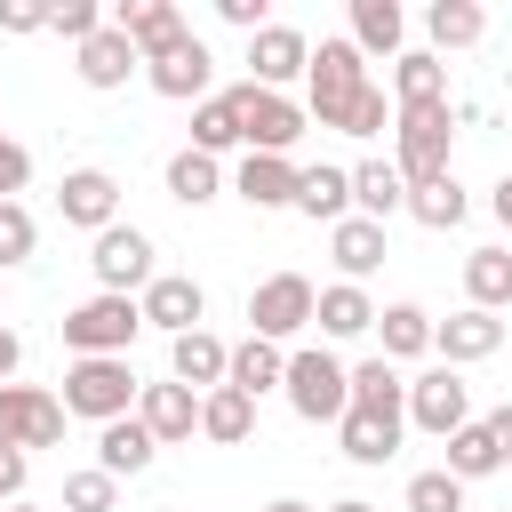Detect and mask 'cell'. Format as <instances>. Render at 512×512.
I'll return each mask as SVG.
<instances>
[{
  "instance_id": "7c38bea8",
  "label": "cell",
  "mask_w": 512,
  "mask_h": 512,
  "mask_svg": "<svg viewBox=\"0 0 512 512\" xmlns=\"http://www.w3.org/2000/svg\"><path fill=\"white\" fill-rule=\"evenodd\" d=\"M144 80H152V88H160L168 104H192V96L208 104V80H216V56H208V40H200V32H184V40L168 48V56H152V64H144Z\"/></svg>"
},
{
  "instance_id": "5b68a950",
  "label": "cell",
  "mask_w": 512,
  "mask_h": 512,
  "mask_svg": "<svg viewBox=\"0 0 512 512\" xmlns=\"http://www.w3.org/2000/svg\"><path fill=\"white\" fill-rule=\"evenodd\" d=\"M392 136H400V184H432V176H448V104H400L392 112Z\"/></svg>"
},
{
  "instance_id": "7a4b0ae2",
  "label": "cell",
  "mask_w": 512,
  "mask_h": 512,
  "mask_svg": "<svg viewBox=\"0 0 512 512\" xmlns=\"http://www.w3.org/2000/svg\"><path fill=\"white\" fill-rule=\"evenodd\" d=\"M280 392H288V408H296L304 424H336V416L352 408V368H344L336 352H320V344H296Z\"/></svg>"
},
{
  "instance_id": "8fae6325",
  "label": "cell",
  "mask_w": 512,
  "mask_h": 512,
  "mask_svg": "<svg viewBox=\"0 0 512 512\" xmlns=\"http://www.w3.org/2000/svg\"><path fill=\"white\" fill-rule=\"evenodd\" d=\"M304 64H312V40H304L296 24L248 32V80H256V88H280V96H288V80H304Z\"/></svg>"
},
{
  "instance_id": "44dd1931",
  "label": "cell",
  "mask_w": 512,
  "mask_h": 512,
  "mask_svg": "<svg viewBox=\"0 0 512 512\" xmlns=\"http://www.w3.org/2000/svg\"><path fill=\"white\" fill-rule=\"evenodd\" d=\"M232 192H240L248 208H296V160H280V152H248V160L232 168Z\"/></svg>"
},
{
  "instance_id": "ee69618b",
  "label": "cell",
  "mask_w": 512,
  "mask_h": 512,
  "mask_svg": "<svg viewBox=\"0 0 512 512\" xmlns=\"http://www.w3.org/2000/svg\"><path fill=\"white\" fill-rule=\"evenodd\" d=\"M0 32H48V0H0Z\"/></svg>"
},
{
  "instance_id": "ab89813d",
  "label": "cell",
  "mask_w": 512,
  "mask_h": 512,
  "mask_svg": "<svg viewBox=\"0 0 512 512\" xmlns=\"http://www.w3.org/2000/svg\"><path fill=\"white\" fill-rule=\"evenodd\" d=\"M32 248H40V224H32V208H24V200H0V272H8V264H24Z\"/></svg>"
},
{
  "instance_id": "ac0fdd59",
  "label": "cell",
  "mask_w": 512,
  "mask_h": 512,
  "mask_svg": "<svg viewBox=\"0 0 512 512\" xmlns=\"http://www.w3.org/2000/svg\"><path fill=\"white\" fill-rule=\"evenodd\" d=\"M56 208H64V224L104 232V224H120V184H112L104 168H72V176H64V192H56Z\"/></svg>"
},
{
  "instance_id": "9c48e42d",
  "label": "cell",
  "mask_w": 512,
  "mask_h": 512,
  "mask_svg": "<svg viewBox=\"0 0 512 512\" xmlns=\"http://www.w3.org/2000/svg\"><path fill=\"white\" fill-rule=\"evenodd\" d=\"M88 272L104 296H128V288H152V232L136 224H104L96 248H88Z\"/></svg>"
},
{
  "instance_id": "7dc6e473",
  "label": "cell",
  "mask_w": 512,
  "mask_h": 512,
  "mask_svg": "<svg viewBox=\"0 0 512 512\" xmlns=\"http://www.w3.org/2000/svg\"><path fill=\"white\" fill-rule=\"evenodd\" d=\"M216 16L240 24V32H264V0H216Z\"/></svg>"
},
{
  "instance_id": "83f0119b",
  "label": "cell",
  "mask_w": 512,
  "mask_h": 512,
  "mask_svg": "<svg viewBox=\"0 0 512 512\" xmlns=\"http://www.w3.org/2000/svg\"><path fill=\"white\" fill-rule=\"evenodd\" d=\"M280 376H288V352H280V344H264V336L232 344V360H224V384H232V392H248V400H256V392H272Z\"/></svg>"
},
{
  "instance_id": "603a6c76",
  "label": "cell",
  "mask_w": 512,
  "mask_h": 512,
  "mask_svg": "<svg viewBox=\"0 0 512 512\" xmlns=\"http://www.w3.org/2000/svg\"><path fill=\"white\" fill-rule=\"evenodd\" d=\"M296 208L312 216V224H344L352 216V168H296Z\"/></svg>"
},
{
  "instance_id": "7402d4cb",
  "label": "cell",
  "mask_w": 512,
  "mask_h": 512,
  "mask_svg": "<svg viewBox=\"0 0 512 512\" xmlns=\"http://www.w3.org/2000/svg\"><path fill=\"white\" fill-rule=\"evenodd\" d=\"M152 456H160V448H152V432H144L136 416H112V424H96V472H112V480H136Z\"/></svg>"
},
{
  "instance_id": "6da1fadb",
  "label": "cell",
  "mask_w": 512,
  "mask_h": 512,
  "mask_svg": "<svg viewBox=\"0 0 512 512\" xmlns=\"http://www.w3.org/2000/svg\"><path fill=\"white\" fill-rule=\"evenodd\" d=\"M304 80H312V104H304V120H320V128H352V112H360V96H368V64H360V48L352 40H320L312 48V64H304Z\"/></svg>"
},
{
  "instance_id": "f5cc1de1",
  "label": "cell",
  "mask_w": 512,
  "mask_h": 512,
  "mask_svg": "<svg viewBox=\"0 0 512 512\" xmlns=\"http://www.w3.org/2000/svg\"><path fill=\"white\" fill-rule=\"evenodd\" d=\"M328 512H376V504H360V496H344V504H328Z\"/></svg>"
},
{
  "instance_id": "5bb4252c",
  "label": "cell",
  "mask_w": 512,
  "mask_h": 512,
  "mask_svg": "<svg viewBox=\"0 0 512 512\" xmlns=\"http://www.w3.org/2000/svg\"><path fill=\"white\" fill-rule=\"evenodd\" d=\"M400 432H408V408H344L336 416V440H344V456L352 464H392L400 456Z\"/></svg>"
},
{
  "instance_id": "d590c367",
  "label": "cell",
  "mask_w": 512,
  "mask_h": 512,
  "mask_svg": "<svg viewBox=\"0 0 512 512\" xmlns=\"http://www.w3.org/2000/svg\"><path fill=\"white\" fill-rule=\"evenodd\" d=\"M216 184H224V168H216L208 152H192V144H184V152L168 160V200H184V208H208V200H216Z\"/></svg>"
},
{
  "instance_id": "4dcf8cb0",
  "label": "cell",
  "mask_w": 512,
  "mask_h": 512,
  "mask_svg": "<svg viewBox=\"0 0 512 512\" xmlns=\"http://www.w3.org/2000/svg\"><path fill=\"white\" fill-rule=\"evenodd\" d=\"M392 96H400V104H448V64H440L432 48L392 56Z\"/></svg>"
},
{
  "instance_id": "74e56055",
  "label": "cell",
  "mask_w": 512,
  "mask_h": 512,
  "mask_svg": "<svg viewBox=\"0 0 512 512\" xmlns=\"http://www.w3.org/2000/svg\"><path fill=\"white\" fill-rule=\"evenodd\" d=\"M352 400H360V408H408V384H400L392 360H360V368H352Z\"/></svg>"
},
{
  "instance_id": "e0dca14e",
  "label": "cell",
  "mask_w": 512,
  "mask_h": 512,
  "mask_svg": "<svg viewBox=\"0 0 512 512\" xmlns=\"http://www.w3.org/2000/svg\"><path fill=\"white\" fill-rule=\"evenodd\" d=\"M432 352L448 360V368H464V360H488V352H504V320L496 312H448V320H432Z\"/></svg>"
},
{
  "instance_id": "52a82bcc",
  "label": "cell",
  "mask_w": 512,
  "mask_h": 512,
  "mask_svg": "<svg viewBox=\"0 0 512 512\" xmlns=\"http://www.w3.org/2000/svg\"><path fill=\"white\" fill-rule=\"evenodd\" d=\"M312 280L304 272H272V280H256L248 288V336H264V344H288V336H304L312 328Z\"/></svg>"
},
{
  "instance_id": "8992f818",
  "label": "cell",
  "mask_w": 512,
  "mask_h": 512,
  "mask_svg": "<svg viewBox=\"0 0 512 512\" xmlns=\"http://www.w3.org/2000/svg\"><path fill=\"white\" fill-rule=\"evenodd\" d=\"M232 96H240V144H248V152H280V160H288V152H296V136L312 128V120H304V104H296V96H280V88L240 80Z\"/></svg>"
},
{
  "instance_id": "7bdbcfd3",
  "label": "cell",
  "mask_w": 512,
  "mask_h": 512,
  "mask_svg": "<svg viewBox=\"0 0 512 512\" xmlns=\"http://www.w3.org/2000/svg\"><path fill=\"white\" fill-rule=\"evenodd\" d=\"M24 184H32V152H24L16 136H0V200H16Z\"/></svg>"
},
{
  "instance_id": "1f68e13d",
  "label": "cell",
  "mask_w": 512,
  "mask_h": 512,
  "mask_svg": "<svg viewBox=\"0 0 512 512\" xmlns=\"http://www.w3.org/2000/svg\"><path fill=\"white\" fill-rule=\"evenodd\" d=\"M376 336H384L376 360H416V352H432V312L424 304H384L376 312Z\"/></svg>"
},
{
  "instance_id": "d4e9b609",
  "label": "cell",
  "mask_w": 512,
  "mask_h": 512,
  "mask_svg": "<svg viewBox=\"0 0 512 512\" xmlns=\"http://www.w3.org/2000/svg\"><path fill=\"white\" fill-rule=\"evenodd\" d=\"M312 328H320V336H336V344H344V336H368V328H376L368 288H352V280L320 288V296H312Z\"/></svg>"
},
{
  "instance_id": "db71d44e",
  "label": "cell",
  "mask_w": 512,
  "mask_h": 512,
  "mask_svg": "<svg viewBox=\"0 0 512 512\" xmlns=\"http://www.w3.org/2000/svg\"><path fill=\"white\" fill-rule=\"evenodd\" d=\"M8 512H40V504H8Z\"/></svg>"
},
{
  "instance_id": "277c9868",
  "label": "cell",
  "mask_w": 512,
  "mask_h": 512,
  "mask_svg": "<svg viewBox=\"0 0 512 512\" xmlns=\"http://www.w3.org/2000/svg\"><path fill=\"white\" fill-rule=\"evenodd\" d=\"M136 368L128 360H72L64 368V416H88V424H112V416H136Z\"/></svg>"
},
{
  "instance_id": "4fadbf2b",
  "label": "cell",
  "mask_w": 512,
  "mask_h": 512,
  "mask_svg": "<svg viewBox=\"0 0 512 512\" xmlns=\"http://www.w3.org/2000/svg\"><path fill=\"white\" fill-rule=\"evenodd\" d=\"M136 312H144V328L192 336V328H200V312H208V288H200L192 272H152V288L136 296Z\"/></svg>"
},
{
  "instance_id": "f907efd6",
  "label": "cell",
  "mask_w": 512,
  "mask_h": 512,
  "mask_svg": "<svg viewBox=\"0 0 512 512\" xmlns=\"http://www.w3.org/2000/svg\"><path fill=\"white\" fill-rule=\"evenodd\" d=\"M488 208H496V224H504V232H512V176H504V184H496V192H488Z\"/></svg>"
},
{
  "instance_id": "f1b7e54d",
  "label": "cell",
  "mask_w": 512,
  "mask_h": 512,
  "mask_svg": "<svg viewBox=\"0 0 512 512\" xmlns=\"http://www.w3.org/2000/svg\"><path fill=\"white\" fill-rule=\"evenodd\" d=\"M464 296H472V312H504L512 304V248H472L464 256Z\"/></svg>"
},
{
  "instance_id": "836d02e7",
  "label": "cell",
  "mask_w": 512,
  "mask_h": 512,
  "mask_svg": "<svg viewBox=\"0 0 512 512\" xmlns=\"http://www.w3.org/2000/svg\"><path fill=\"white\" fill-rule=\"evenodd\" d=\"M408 216H416L424 232H456V224H464V184H456V176L408 184Z\"/></svg>"
},
{
  "instance_id": "f35d334b",
  "label": "cell",
  "mask_w": 512,
  "mask_h": 512,
  "mask_svg": "<svg viewBox=\"0 0 512 512\" xmlns=\"http://www.w3.org/2000/svg\"><path fill=\"white\" fill-rule=\"evenodd\" d=\"M64 512H120V480L112 472H64Z\"/></svg>"
},
{
  "instance_id": "f6af8a7d",
  "label": "cell",
  "mask_w": 512,
  "mask_h": 512,
  "mask_svg": "<svg viewBox=\"0 0 512 512\" xmlns=\"http://www.w3.org/2000/svg\"><path fill=\"white\" fill-rule=\"evenodd\" d=\"M384 120H392V104H384V88L368 80V96H360V112H352V128H344V136H384Z\"/></svg>"
},
{
  "instance_id": "681fc988",
  "label": "cell",
  "mask_w": 512,
  "mask_h": 512,
  "mask_svg": "<svg viewBox=\"0 0 512 512\" xmlns=\"http://www.w3.org/2000/svg\"><path fill=\"white\" fill-rule=\"evenodd\" d=\"M16 360H24V336H16V328H0V384L16 376Z\"/></svg>"
},
{
  "instance_id": "816d5d0a",
  "label": "cell",
  "mask_w": 512,
  "mask_h": 512,
  "mask_svg": "<svg viewBox=\"0 0 512 512\" xmlns=\"http://www.w3.org/2000/svg\"><path fill=\"white\" fill-rule=\"evenodd\" d=\"M264 512H312V504H304V496H280V504H264Z\"/></svg>"
},
{
  "instance_id": "b9f144b4",
  "label": "cell",
  "mask_w": 512,
  "mask_h": 512,
  "mask_svg": "<svg viewBox=\"0 0 512 512\" xmlns=\"http://www.w3.org/2000/svg\"><path fill=\"white\" fill-rule=\"evenodd\" d=\"M48 32H64V40L80 48V40L104 32V8H96V0H48Z\"/></svg>"
},
{
  "instance_id": "e575fe53",
  "label": "cell",
  "mask_w": 512,
  "mask_h": 512,
  "mask_svg": "<svg viewBox=\"0 0 512 512\" xmlns=\"http://www.w3.org/2000/svg\"><path fill=\"white\" fill-rule=\"evenodd\" d=\"M232 144H240V96L224 88V96H208V104L192 112V152L216 160V152H232Z\"/></svg>"
},
{
  "instance_id": "ffe728a7",
  "label": "cell",
  "mask_w": 512,
  "mask_h": 512,
  "mask_svg": "<svg viewBox=\"0 0 512 512\" xmlns=\"http://www.w3.org/2000/svg\"><path fill=\"white\" fill-rule=\"evenodd\" d=\"M224 360H232V344H224V336H208V328L168 336V376H176L184 392H216V384H224Z\"/></svg>"
},
{
  "instance_id": "c3c4849f",
  "label": "cell",
  "mask_w": 512,
  "mask_h": 512,
  "mask_svg": "<svg viewBox=\"0 0 512 512\" xmlns=\"http://www.w3.org/2000/svg\"><path fill=\"white\" fill-rule=\"evenodd\" d=\"M480 424H488V440H496V456H504V464H512V400H504V408H488V416H480Z\"/></svg>"
},
{
  "instance_id": "4316f807",
  "label": "cell",
  "mask_w": 512,
  "mask_h": 512,
  "mask_svg": "<svg viewBox=\"0 0 512 512\" xmlns=\"http://www.w3.org/2000/svg\"><path fill=\"white\" fill-rule=\"evenodd\" d=\"M352 208H360L368 224L400 216V208H408V184H400V168H392V160H360V168H352Z\"/></svg>"
},
{
  "instance_id": "60d3db41",
  "label": "cell",
  "mask_w": 512,
  "mask_h": 512,
  "mask_svg": "<svg viewBox=\"0 0 512 512\" xmlns=\"http://www.w3.org/2000/svg\"><path fill=\"white\" fill-rule=\"evenodd\" d=\"M408 512H464V480L456 472H416L408 480Z\"/></svg>"
},
{
  "instance_id": "8d00e7d4",
  "label": "cell",
  "mask_w": 512,
  "mask_h": 512,
  "mask_svg": "<svg viewBox=\"0 0 512 512\" xmlns=\"http://www.w3.org/2000/svg\"><path fill=\"white\" fill-rule=\"evenodd\" d=\"M440 472H456V480H488V472H504V456H496V440H488V424L472 416L464 432H448V464Z\"/></svg>"
},
{
  "instance_id": "3957f363",
  "label": "cell",
  "mask_w": 512,
  "mask_h": 512,
  "mask_svg": "<svg viewBox=\"0 0 512 512\" xmlns=\"http://www.w3.org/2000/svg\"><path fill=\"white\" fill-rule=\"evenodd\" d=\"M136 328H144L136 296H104V288H96L88 304L64 312V344H72V360H128Z\"/></svg>"
},
{
  "instance_id": "d6986e66",
  "label": "cell",
  "mask_w": 512,
  "mask_h": 512,
  "mask_svg": "<svg viewBox=\"0 0 512 512\" xmlns=\"http://www.w3.org/2000/svg\"><path fill=\"white\" fill-rule=\"evenodd\" d=\"M136 64H144V56L128 48V32H120L112 16H104V32H96V40H80V48H72V72H80L88 88H128V72H136Z\"/></svg>"
},
{
  "instance_id": "484cf974",
  "label": "cell",
  "mask_w": 512,
  "mask_h": 512,
  "mask_svg": "<svg viewBox=\"0 0 512 512\" xmlns=\"http://www.w3.org/2000/svg\"><path fill=\"white\" fill-rule=\"evenodd\" d=\"M248 432H256V400H248V392H232V384L200 392V440H216V448H240Z\"/></svg>"
},
{
  "instance_id": "f546056e",
  "label": "cell",
  "mask_w": 512,
  "mask_h": 512,
  "mask_svg": "<svg viewBox=\"0 0 512 512\" xmlns=\"http://www.w3.org/2000/svg\"><path fill=\"white\" fill-rule=\"evenodd\" d=\"M400 32H408L400 0H352V48L360 56H400Z\"/></svg>"
},
{
  "instance_id": "bcb514c9",
  "label": "cell",
  "mask_w": 512,
  "mask_h": 512,
  "mask_svg": "<svg viewBox=\"0 0 512 512\" xmlns=\"http://www.w3.org/2000/svg\"><path fill=\"white\" fill-rule=\"evenodd\" d=\"M24 472H32V456L24 448H0V504H24Z\"/></svg>"
},
{
  "instance_id": "30bf717a",
  "label": "cell",
  "mask_w": 512,
  "mask_h": 512,
  "mask_svg": "<svg viewBox=\"0 0 512 512\" xmlns=\"http://www.w3.org/2000/svg\"><path fill=\"white\" fill-rule=\"evenodd\" d=\"M408 424L416 432H432V440H448V432H464L472 424V384L440 360V368H424L416 384H408Z\"/></svg>"
},
{
  "instance_id": "2e32d148",
  "label": "cell",
  "mask_w": 512,
  "mask_h": 512,
  "mask_svg": "<svg viewBox=\"0 0 512 512\" xmlns=\"http://www.w3.org/2000/svg\"><path fill=\"white\" fill-rule=\"evenodd\" d=\"M112 24L128 32V48H136L144 64H152V56H168V48H176V40L192 32L176 0H120V8H112Z\"/></svg>"
},
{
  "instance_id": "cb8c5ba5",
  "label": "cell",
  "mask_w": 512,
  "mask_h": 512,
  "mask_svg": "<svg viewBox=\"0 0 512 512\" xmlns=\"http://www.w3.org/2000/svg\"><path fill=\"white\" fill-rule=\"evenodd\" d=\"M328 256H336V272L360 288V280L384 264V224H368V216H344V224H328Z\"/></svg>"
},
{
  "instance_id": "9a60e30c",
  "label": "cell",
  "mask_w": 512,
  "mask_h": 512,
  "mask_svg": "<svg viewBox=\"0 0 512 512\" xmlns=\"http://www.w3.org/2000/svg\"><path fill=\"white\" fill-rule=\"evenodd\" d=\"M136 424L152 432V448H176V440L200 432V392H184L176 376H168V384H144V392H136Z\"/></svg>"
},
{
  "instance_id": "ba28073f",
  "label": "cell",
  "mask_w": 512,
  "mask_h": 512,
  "mask_svg": "<svg viewBox=\"0 0 512 512\" xmlns=\"http://www.w3.org/2000/svg\"><path fill=\"white\" fill-rule=\"evenodd\" d=\"M64 440V400L40 384H0V448H56Z\"/></svg>"
},
{
  "instance_id": "d6a6232c",
  "label": "cell",
  "mask_w": 512,
  "mask_h": 512,
  "mask_svg": "<svg viewBox=\"0 0 512 512\" xmlns=\"http://www.w3.org/2000/svg\"><path fill=\"white\" fill-rule=\"evenodd\" d=\"M424 32H432V48H472L488 32V8L480 0H432L424 8Z\"/></svg>"
}]
</instances>
